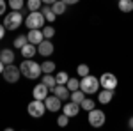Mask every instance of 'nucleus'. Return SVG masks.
<instances>
[{
  "label": "nucleus",
  "instance_id": "obj_1",
  "mask_svg": "<svg viewBox=\"0 0 133 131\" xmlns=\"http://www.w3.org/2000/svg\"><path fill=\"white\" fill-rule=\"evenodd\" d=\"M20 71H21V74H23L25 78H29V80H36V78H39V76L43 74L41 64L34 62L32 59H25V60L21 62Z\"/></svg>",
  "mask_w": 133,
  "mask_h": 131
},
{
  "label": "nucleus",
  "instance_id": "obj_2",
  "mask_svg": "<svg viewBox=\"0 0 133 131\" xmlns=\"http://www.w3.org/2000/svg\"><path fill=\"white\" fill-rule=\"evenodd\" d=\"M99 87H101V83H99V78H96V76H92L91 73L87 74V76H82V80H80V89H82L87 96H92V94H96V92L99 91Z\"/></svg>",
  "mask_w": 133,
  "mask_h": 131
},
{
  "label": "nucleus",
  "instance_id": "obj_3",
  "mask_svg": "<svg viewBox=\"0 0 133 131\" xmlns=\"http://www.w3.org/2000/svg\"><path fill=\"white\" fill-rule=\"evenodd\" d=\"M25 25H27L29 30H30V29H43V27L46 25V20H44L41 11H30L29 16L25 18Z\"/></svg>",
  "mask_w": 133,
  "mask_h": 131
},
{
  "label": "nucleus",
  "instance_id": "obj_4",
  "mask_svg": "<svg viewBox=\"0 0 133 131\" xmlns=\"http://www.w3.org/2000/svg\"><path fill=\"white\" fill-rule=\"evenodd\" d=\"M21 23H23L21 11H11V12L5 14V20H4V27H5V30H16V29H20Z\"/></svg>",
  "mask_w": 133,
  "mask_h": 131
},
{
  "label": "nucleus",
  "instance_id": "obj_5",
  "mask_svg": "<svg viewBox=\"0 0 133 131\" xmlns=\"http://www.w3.org/2000/svg\"><path fill=\"white\" fill-rule=\"evenodd\" d=\"M27 112L34 119H41L43 115H44V112H46V105H44L43 99H32L29 103V106H27Z\"/></svg>",
  "mask_w": 133,
  "mask_h": 131
},
{
  "label": "nucleus",
  "instance_id": "obj_6",
  "mask_svg": "<svg viewBox=\"0 0 133 131\" xmlns=\"http://www.w3.org/2000/svg\"><path fill=\"white\" fill-rule=\"evenodd\" d=\"M2 76H4V80L7 81V83H16V81L20 80V76H23V74H21L20 67H16L14 64H7L4 73H2Z\"/></svg>",
  "mask_w": 133,
  "mask_h": 131
},
{
  "label": "nucleus",
  "instance_id": "obj_7",
  "mask_svg": "<svg viewBox=\"0 0 133 131\" xmlns=\"http://www.w3.org/2000/svg\"><path fill=\"white\" fill-rule=\"evenodd\" d=\"M89 124H91L92 128H101L105 121H107V115H105V112L103 110H98V108H92L89 112Z\"/></svg>",
  "mask_w": 133,
  "mask_h": 131
},
{
  "label": "nucleus",
  "instance_id": "obj_8",
  "mask_svg": "<svg viewBox=\"0 0 133 131\" xmlns=\"http://www.w3.org/2000/svg\"><path fill=\"white\" fill-rule=\"evenodd\" d=\"M99 83H101L103 89H108V91H115L117 89V76L114 73H103L99 76Z\"/></svg>",
  "mask_w": 133,
  "mask_h": 131
},
{
  "label": "nucleus",
  "instance_id": "obj_9",
  "mask_svg": "<svg viewBox=\"0 0 133 131\" xmlns=\"http://www.w3.org/2000/svg\"><path fill=\"white\" fill-rule=\"evenodd\" d=\"M53 50H55V46H53V43H51L50 39H43L39 44H37V53L41 55V57H44V59H48L51 53H53Z\"/></svg>",
  "mask_w": 133,
  "mask_h": 131
},
{
  "label": "nucleus",
  "instance_id": "obj_10",
  "mask_svg": "<svg viewBox=\"0 0 133 131\" xmlns=\"http://www.w3.org/2000/svg\"><path fill=\"white\" fill-rule=\"evenodd\" d=\"M44 105H46V110H48V112H59V110H62V99H61V98H57L55 94H53V96H48V98L44 99Z\"/></svg>",
  "mask_w": 133,
  "mask_h": 131
},
{
  "label": "nucleus",
  "instance_id": "obj_11",
  "mask_svg": "<svg viewBox=\"0 0 133 131\" xmlns=\"http://www.w3.org/2000/svg\"><path fill=\"white\" fill-rule=\"evenodd\" d=\"M48 92H51L50 89H48V85H44V83H37L34 89H32V96H34V99H46L48 98Z\"/></svg>",
  "mask_w": 133,
  "mask_h": 131
},
{
  "label": "nucleus",
  "instance_id": "obj_12",
  "mask_svg": "<svg viewBox=\"0 0 133 131\" xmlns=\"http://www.w3.org/2000/svg\"><path fill=\"white\" fill-rule=\"evenodd\" d=\"M51 92H53L57 98H61L62 101H68L71 98V91L68 89V85H55V87L51 89Z\"/></svg>",
  "mask_w": 133,
  "mask_h": 131
},
{
  "label": "nucleus",
  "instance_id": "obj_13",
  "mask_svg": "<svg viewBox=\"0 0 133 131\" xmlns=\"http://www.w3.org/2000/svg\"><path fill=\"white\" fill-rule=\"evenodd\" d=\"M27 39H29V43H32V44H36V46H37V44L44 39L43 30H41V29H30L29 34H27Z\"/></svg>",
  "mask_w": 133,
  "mask_h": 131
},
{
  "label": "nucleus",
  "instance_id": "obj_14",
  "mask_svg": "<svg viewBox=\"0 0 133 131\" xmlns=\"http://www.w3.org/2000/svg\"><path fill=\"white\" fill-rule=\"evenodd\" d=\"M62 113H66L68 117H76L78 113H80V105H76V103H66V105H62Z\"/></svg>",
  "mask_w": 133,
  "mask_h": 131
},
{
  "label": "nucleus",
  "instance_id": "obj_15",
  "mask_svg": "<svg viewBox=\"0 0 133 131\" xmlns=\"http://www.w3.org/2000/svg\"><path fill=\"white\" fill-rule=\"evenodd\" d=\"M20 51H21V57H23V59H32V57L37 53V46L32 44V43H27Z\"/></svg>",
  "mask_w": 133,
  "mask_h": 131
},
{
  "label": "nucleus",
  "instance_id": "obj_16",
  "mask_svg": "<svg viewBox=\"0 0 133 131\" xmlns=\"http://www.w3.org/2000/svg\"><path fill=\"white\" fill-rule=\"evenodd\" d=\"M112 99H114V91H108V89L98 91V101H99L101 105H108Z\"/></svg>",
  "mask_w": 133,
  "mask_h": 131
},
{
  "label": "nucleus",
  "instance_id": "obj_17",
  "mask_svg": "<svg viewBox=\"0 0 133 131\" xmlns=\"http://www.w3.org/2000/svg\"><path fill=\"white\" fill-rule=\"evenodd\" d=\"M0 60L4 62L5 66H7V64H12V62H14V51L9 50V48L0 50Z\"/></svg>",
  "mask_w": 133,
  "mask_h": 131
},
{
  "label": "nucleus",
  "instance_id": "obj_18",
  "mask_svg": "<svg viewBox=\"0 0 133 131\" xmlns=\"http://www.w3.org/2000/svg\"><path fill=\"white\" fill-rule=\"evenodd\" d=\"M50 7H51V11H53L57 16H61V14H64V12H66L68 4H66V2H62V0H57V2H53V4H51Z\"/></svg>",
  "mask_w": 133,
  "mask_h": 131
},
{
  "label": "nucleus",
  "instance_id": "obj_19",
  "mask_svg": "<svg viewBox=\"0 0 133 131\" xmlns=\"http://www.w3.org/2000/svg\"><path fill=\"white\" fill-rule=\"evenodd\" d=\"M41 12H43L44 20L48 21V23H53V21H55V18H57V14H55V12L51 11V7H50V5H46V4L41 7Z\"/></svg>",
  "mask_w": 133,
  "mask_h": 131
},
{
  "label": "nucleus",
  "instance_id": "obj_20",
  "mask_svg": "<svg viewBox=\"0 0 133 131\" xmlns=\"http://www.w3.org/2000/svg\"><path fill=\"white\" fill-rule=\"evenodd\" d=\"M41 78H43V83H44V85H48V89H50V91L57 85V80H55V76H51V73H43Z\"/></svg>",
  "mask_w": 133,
  "mask_h": 131
},
{
  "label": "nucleus",
  "instance_id": "obj_21",
  "mask_svg": "<svg viewBox=\"0 0 133 131\" xmlns=\"http://www.w3.org/2000/svg\"><path fill=\"white\" fill-rule=\"evenodd\" d=\"M85 96H87V94H85L82 89H78V91H73L71 92V98H69V99H71L73 103H76V105H80V103L85 99Z\"/></svg>",
  "mask_w": 133,
  "mask_h": 131
},
{
  "label": "nucleus",
  "instance_id": "obj_22",
  "mask_svg": "<svg viewBox=\"0 0 133 131\" xmlns=\"http://www.w3.org/2000/svg\"><path fill=\"white\" fill-rule=\"evenodd\" d=\"M43 5H44L43 0H27V4H25V7L29 11H41Z\"/></svg>",
  "mask_w": 133,
  "mask_h": 131
},
{
  "label": "nucleus",
  "instance_id": "obj_23",
  "mask_svg": "<svg viewBox=\"0 0 133 131\" xmlns=\"http://www.w3.org/2000/svg\"><path fill=\"white\" fill-rule=\"evenodd\" d=\"M119 11L121 12H131L133 11V0H119Z\"/></svg>",
  "mask_w": 133,
  "mask_h": 131
},
{
  "label": "nucleus",
  "instance_id": "obj_24",
  "mask_svg": "<svg viewBox=\"0 0 133 131\" xmlns=\"http://www.w3.org/2000/svg\"><path fill=\"white\" fill-rule=\"evenodd\" d=\"M80 108H82V110H85V112H91L92 108H96V103H94L91 98H87V96H85V99L80 103Z\"/></svg>",
  "mask_w": 133,
  "mask_h": 131
},
{
  "label": "nucleus",
  "instance_id": "obj_25",
  "mask_svg": "<svg viewBox=\"0 0 133 131\" xmlns=\"http://www.w3.org/2000/svg\"><path fill=\"white\" fill-rule=\"evenodd\" d=\"M7 5L12 11H21L25 7V0H7Z\"/></svg>",
  "mask_w": 133,
  "mask_h": 131
},
{
  "label": "nucleus",
  "instance_id": "obj_26",
  "mask_svg": "<svg viewBox=\"0 0 133 131\" xmlns=\"http://www.w3.org/2000/svg\"><path fill=\"white\" fill-rule=\"evenodd\" d=\"M55 80H57V85H66L68 80H69V74L66 71H61V73L55 74Z\"/></svg>",
  "mask_w": 133,
  "mask_h": 131
},
{
  "label": "nucleus",
  "instance_id": "obj_27",
  "mask_svg": "<svg viewBox=\"0 0 133 131\" xmlns=\"http://www.w3.org/2000/svg\"><path fill=\"white\" fill-rule=\"evenodd\" d=\"M27 43H29L27 36H18L16 39L12 41V46H14V48H18V50H21V48H23V46H25Z\"/></svg>",
  "mask_w": 133,
  "mask_h": 131
},
{
  "label": "nucleus",
  "instance_id": "obj_28",
  "mask_svg": "<svg viewBox=\"0 0 133 131\" xmlns=\"http://www.w3.org/2000/svg\"><path fill=\"white\" fill-rule=\"evenodd\" d=\"M41 30H43V36H44V39H51V37L55 36V29H53L51 25H44Z\"/></svg>",
  "mask_w": 133,
  "mask_h": 131
},
{
  "label": "nucleus",
  "instance_id": "obj_29",
  "mask_svg": "<svg viewBox=\"0 0 133 131\" xmlns=\"http://www.w3.org/2000/svg\"><path fill=\"white\" fill-rule=\"evenodd\" d=\"M41 69H43V73H53V71H55V62L44 60L41 64Z\"/></svg>",
  "mask_w": 133,
  "mask_h": 131
},
{
  "label": "nucleus",
  "instance_id": "obj_30",
  "mask_svg": "<svg viewBox=\"0 0 133 131\" xmlns=\"http://www.w3.org/2000/svg\"><path fill=\"white\" fill-rule=\"evenodd\" d=\"M66 85H68V89H69V91H78V89H80V80H76V78H71V76H69V80H68V83H66Z\"/></svg>",
  "mask_w": 133,
  "mask_h": 131
},
{
  "label": "nucleus",
  "instance_id": "obj_31",
  "mask_svg": "<svg viewBox=\"0 0 133 131\" xmlns=\"http://www.w3.org/2000/svg\"><path fill=\"white\" fill-rule=\"evenodd\" d=\"M89 73H91V69H89L87 64H80V66L76 67V74H78V76H87Z\"/></svg>",
  "mask_w": 133,
  "mask_h": 131
},
{
  "label": "nucleus",
  "instance_id": "obj_32",
  "mask_svg": "<svg viewBox=\"0 0 133 131\" xmlns=\"http://www.w3.org/2000/svg\"><path fill=\"white\" fill-rule=\"evenodd\" d=\"M69 119H71V117H68L66 113H62V115H59V117H57V124H59L61 128H66V126L69 124Z\"/></svg>",
  "mask_w": 133,
  "mask_h": 131
},
{
  "label": "nucleus",
  "instance_id": "obj_33",
  "mask_svg": "<svg viewBox=\"0 0 133 131\" xmlns=\"http://www.w3.org/2000/svg\"><path fill=\"white\" fill-rule=\"evenodd\" d=\"M7 7H9V5L5 4V0H0V16L5 14V9H7Z\"/></svg>",
  "mask_w": 133,
  "mask_h": 131
},
{
  "label": "nucleus",
  "instance_id": "obj_34",
  "mask_svg": "<svg viewBox=\"0 0 133 131\" xmlns=\"http://www.w3.org/2000/svg\"><path fill=\"white\" fill-rule=\"evenodd\" d=\"M4 36H5V27H4V23H0V41L4 39Z\"/></svg>",
  "mask_w": 133,
  "mask_h": 131
},
{
  "label": "nucleus",
  "instance_id": "obj_35",
  "mask_svg": "<svg viewBox=\"0 0 133 131\" xmlns=\"http://www.w3.org/2000/svg\"><path fill=\"white\" fill-rule=\"evenodd\" d=\"M62 2H66L68 5H75V4H78L80 0H62Z\"/></svg>",
  "mask_w": 133,
  "mask_h": 131
},
{
  "label": "nucleus",
  "instance_id": "obj_36",
  "mask_svg": "<svg viewBox=\"0 0 133 131\" xmlns=\"http://www.w3.org/2000/svg\"><path fill=\"white\" fill-rule=\"evenodd\" d=\"M128 128L133 129V117H130V121H128Z\"/></svg>",
  "mask_w": 133,
  "mask_h": 131
},
{
  "label": "nucleus",
  "instance_id": "obj_37",
  "mask_svg": "<svg viewBox=\"0 0 133 131\" xmlns=\"http://www.w3.org/2000/svg\"><path fill=\"white\" fill-rule=\"evenodd\" d=\"M4 69H5V64H4V62L0 60V74H2V73H4Z\"/></svg>",
  "mask_w": 133,
  "mask_h": 131
},
{
  "label": "nucleus",
  "instance_id": "obj_38",
  "mask_svg": "<svg viewBox=\"0 0 133 131\" xmlns=\"http://www.w3.org/2000/svg\"><path fill=\"white\" fill-rule=\"evenodd\" d=\"M53 2H57V0H43V4H46V5H51Z\"/></svg>",
  "mask_w": 133,
  "mask_h": 131
},
{
  "label": "nucleus",
  "instance_id": "obj_39",
  "mask_svg": "<svg viewBox=\"0 0 133 131\" xmlns=\"http://www.w3.org/2000/svg\"><path fill=\"white\" fill-rule=\"evenodd\" d=\"M117 2H119V0H117Z\"/></svg>",
  "mask_w": 133,
  "mask_h": 131
}]
</instances>
